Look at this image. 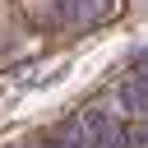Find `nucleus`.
<instances>
[{
  "label": "nucleus",
  "instance_id": "obj_1",
  "mask_svg": "<svg viewBox=\"0 0 148 148\" xmlns=\"http://www.w3.org/2000/svg\"><path fill=\"white\" fill-rule=\"evenodd\" d=\"M120 111H125V120H143V74H125V83H120Z\"/></svg>",
  "mask_w": 148,
  "mask_h": 148
}]
</instances>
